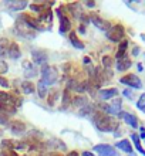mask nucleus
Returning a JSON list of instances; mask_svg holds the SVG:
<instances>
[{
  "label": "nucleus",
  "mask_w": 145,
  "mask_h": 156,
  "mask_svg": "<svg viewBox=\"0 0 145 156\" xmlns=\"http://www.w3.org/2000/svg\"><path fill=\"white\" fill-rule=\"evenodd\" d=\"M67 156H78V152H75V151H73V152H70Z\"/></svg>",
  "instance_id": "obj_40"
},
{
  "label": "nucleus",
  "mask_w": 145,
  "mask_h": 156,
  "mask_svg": "<svg viewBox=\"0 0 145 156\" xmlns=\"http://www.w3.org/2000/svg\"><path fill=\"white\" fill-rule=\"evenodd\" d=\"M9 129L13 132V133H16V135H21L23 132H26V123L21 122V121H17V119H14V121H10V122L7 123Z\"/></svg>",
  "instance_id": "obj_9"
},
{
  "label": "nucleus",
  "mask_w": 145,
  "mask_h": 156,
  "mask_svg": "<svg viewBox=\"0 0 145 156\" xmlns=\"http://www.w3.org/2000/svg\"><path fill=\"white\" fill-rule=\"evenodd\" d=\"M138 70H140V71L144 70V67H142V64H138Z\"/></svg>",
  "instance_id": "obj_46"
},
{
  "label": "nucleus",
  "mask_w": 145,
  "mask_h": 156,
  "mask_svg": "<svg viewBox=\"0 0 145 156\" xmlns=\"http://www.w3.org/2000/svg\"><path fill=\"white\" fill-rule=\"evenodd\" d=\"M7 55L12 58V60H17V58H20L21 51H20V47H19L17 43H12V44H10V48H9Z\"/></svg>",
  "instance_id": "obj_18"
},
{
  "label": "nucleus",
  "mask_w": 145,
  "mask_h": 156,
  "mask_svg": "<svg viewBox=\"0 0 145 156\" xmlns=\"http://www.w3.org/2000/svg\"><path fill=\"white\" fill-rule=\"evenodd\" d=\"M137 108L141 109L142 112H145V94H142L140 97V99H138V102H137Z\"/></svg>",
  "instance_id": "obj_33"
},
{
  "label": "nucleus",
  "mask_w": 145,
  "mask_h": 156,
  "mask_svg": "<svg viewBox=\"0 0 145 156\" xmlns=\"http://www.w3.org/2000/svg\"><path fill=\"white\" fill-rule=\"evenodd\" d=\"M121 105H122L121 98H115L110 104H101L100 108L103 109V112H107L108 115H118L121 112Z\"/></svg>",
  "instance_id": "obj_4"
},
{
  "label": "nucleus",
  "mask_w": 145,
  "mask_h": 156,
  "mask_svg": "<svg viewBox=\"0 0 145 156\" xmlns=\"http://www.w3.org/2000/svg\"><path fill=\"white\" fill-rule=\"evenodd\" d=\"M71 102L74 104V107H77V108H85L88 104V99L85 98L84 95H78V97H75Z\"/></svg>",
  "instance_id": "obj_26"
},
{
  "label": "nucleus",
  "mask_w": 145,
  "mask_h": 156,
  "mask_svg": "<svg viewBox=\"0 0 145 156\" xmlns=\"http://www.w3.org/2000/svg\"><path fill=\"white\" fill-rule=\"evenodd\" d=\"M57 16L60 19V33H68L71 29V21L67 16H64L61 10H57Z\"/></svg>",
  "instance_id": "obj_10"
},
{
  "label": "nucleus",
  "mask_w": 145,
  "mask_h": 156,
  "mask_svg": "<svg viewBox=\"0 0 145 156\" xmlns=\"http://www.w3.org/2000/svg\"><path fill=\"white\" fill-rule=\"evenodd\" d=\"M125 37V30L121 24H114L111 26V29L107 31V38L111 41H122Z\"/></svg>",
  "instance_id": "obj_5"
},
{
  "label": "nucleus",
  "mask_w": 145,
  "mask_h": 156,
  "mask_svg": "<svg viewBox=\"0 0 145 156\" xmlns=\"http://www.w3.org/2000/svg\"><path fill=\"white\" fill-rule=\"evenodd\" d=\"M21 92L26 95H30L34 92V84L31 81H23L21 82Z\"/></svg>",
  "instance_id": "obj_25"
},
{
  "label": "nucleus",
  "mask_w": 145,
  "mask_h": 156,
  "mask_svg": "<svg viewBox=\"0 0 145 156\" xmlns=\"http://www.w3.org/2000/svg\"><path fill=\"white\" fill-rule=\"evenodd\" d=\"M46 146L50 149H57L60 148V151H66V145H64V142H61L60 139H57V138H51V139H49L46 142Z\"/></svg>",
  "instance_id": "obj_16"
},
{
  "label": "nucleus",
  "mask_w": 145,
  "mask_h": 156,
  "mask_svg": "<svg viewBox=\"0 0 145 156\" xmlns=\"http://www.w3.org/2000/svg\"><path fill=\"white\" fill-rule=\"evenodd\" d=\"M118 95V90L117 88H105V90L100 91V98L101 99H110Z\"/></svg>",
  "instance_id": "obj_17"
},
{
  "label": "nucleus",
  "mask_w": 145,
  "mask_h": 156,
  "mask_svg": "<svg viewBox=\"0 0 145 156\" xmlns=\"http://www.w3.org/2000/svg\"><path fill=\"white\" fill-rule=\"evenodd\" d=\"M70 102H71V95H70V90L67 88V90L63 92V108H67Z\"/></svg>",
  "instance_id": "obj_30"
},
{
  "label": "nucleus",
  "mask_w": 145,
  "mask_h": 156,
  "mask_svg": "<svg viewBox=\"0 0 145 156\" xmlns=\"http://www.w3.org/2000/svg\"><path fill=\"white\" fill-rule=\"evenodd\" d=\"M92 122L97 129L101 132H114L118 128V122L110 115L104 112H94L92 114Z\"/></svg>",
  "instance_id": "obj_1"
},
{
  "label": "nucleus",
  "mask_w": 145,
  "mask_h": 156,
  "mask_svg": "<svg viewBox=\"0 0 145 156\" xmlns=\"http://www.w3.org/2000/svg\"><path fill=\"white\" fill-rule=\"evenodd\" d=\"M37 92H38V97H40V98H46V95H47V85L44 84V81H43V80H40V81L37 82Z\"/></svg>",
  "instance_id": "obj_28"
},
{
  "label": "nucleus",
  "mask_w": 145,
  "mask_h": 156,
  "mask_svg": "<svg viewBox=\"0 0 145 156\" xmlns=\"http://www.w3.org/2000/svg\"><path fill=\"white\" fill-rule=\"evenodd\" d=\"M85 4H87L88 7H94V6H96V3H94V2H87Z\"/></svg>",
  "instance_id": "obj_39"
},
{
  "label": "nucleus",
  "mask_w": 145,
  "mask_h": 156,
  "mask_svg": "<svg viewBox=\"0 0 145 156\" xmlns=\"http://www.w3.org/2000/svg\"><path fill=\"white\" fill-rule=\"evenodd\" d=\"M80 31H81V33H84V31H85V27H84V26H81V27H80Z\"/></svg>",
  "instance_id": "obj_45"
},
{
  "label": "nucleus",
  "mask_w": 145,
  "mask_h": 156,
  "mask_svg": "<svg viewBox=\"0 0 145 156\" xmlns=\"http://www.w3.org/2000/svg\"><path fill=\"white\" fill-rule=\"evenodd\" d=\"M141 138H145V129L141 128Z\"/></svg>",
  "instance_id": "obj_44"
},
{
  "label": "nucleus",
  "mask_w": 145,
  "mask_h": 156,
  "mask_svg": "<svg viewBox=\"0 0 145 156\" xmlns=\"http://www.w3.org/2000/svg\"><path fill=\"white\" fill-rule=\"evenodd\" d=\"M115 146L118 149H121V151L127 152V153L132 152V146H131V144H129V140H127V139H122V140H120V142H117Z\"/></svg>",
  "instance_id": "obj_24"
},
{
  "label": "nucleus",
  "mask_w": 145,
  "mask_h": 156,
  "mask_svg": "<svg viewBox=\"0 0 145 156\" xmlns=\"http://www.w3.org/2000/svg\"><path fill=\"white\" fill-rule=\"evenodd\" d=\"M10 41L7 38H0V57H4L9 54V48H10Z\"/></svg>",
  "instance_id": "obj_22"
},
{
  "label": "nucleus",
  "mask_w": 145,
  "mask_h": 156,
  "mask_svg": "<svg viewBox=\"0 0 145 156\" xmlns=\"http://www.w3.org/2000/svg\"><path fill=\"white\" fill-rule=\"evenodd\" d=\"M9 70V67H7V62L3 61V60H0V75L2 74H6Z\"/></svg>",
  "instance_id": "obj_35"
},
{
  "label": "nucleus",
  "mask_w": 145,
  "mask_h": 156,
  "mask_svg": "<svg viewBox=\"0 0 145 156\" xmlns=\"http://www.w3.org/2000/svg\"><path fill=\"white\" fill-rule=\"evenodd\" d=\"M31 57H33V64L37 66H43L47 61V53L44 50H34L31 53Z\"/></svg>",
  "instance_id": "obj_11"
},
{
  "label": "nucleus",
  "mask_w": 145,
  "mask_h": 156,
  "mask_svg": "<svg viewBox=\"0 0 145 156\" xmlns=\"http://www.w3.org/2000/svg\"><path fill=\"white\" fill-rule=\"evenodd\" d=\"M9 114L7 112H4L2 108H0V123L2 125H6V123H9Z\"/></svg>",
  "instance_id": "obj_31"
},
{
  "label": "nucleus",
  "mask_w": 145,
  "mask_h": 156,
  "mask_svg": "<svg viewBox=\"0 0 145 156\" xmlns=\"http://www.w3.org/2000/svg\"><path fill=\"white\" fill-rule=\"evenodd\" d=\"M57 98H58V91L57 90H51L50 92H47V102L50 107H53L57 104Z\"/></svg>",
  "instance_id": "obj_27"
},
{
  "label": "nucleus",
  "mask_w": 145,
  "mask_h": 156,
  "mask_svg": "<svg viewBox=\"0 0 145 156\" xmlns=\"http://www.w3.org/2000/svg\"><path fill=\"white\" fill-rule=\"evenodd\" d=\"M42 80L47 87L56 84L58 80V70L54 66H44L42 68Z\"/></svg>",
  "instance_id": "obj_2"
},
{
  "label": "nucleus",
  "mask_w": 145,
  "mask_h": 156,
  "mask_svg": "<svg viewBox=\"0 0 145 156\" xmlns=\"http://www.w3.org/2000/svg\"><path fill=\"white\" fill-rule=\"evenodd\" d=\"M6 6H7L10 10H23L24 7H27L29 6V3L27 2H24V0H14V2H6Z\"/></svg>",
  "instance_id": "obj_15"
},
{
  "label": "nucleus",
  "mask_w": 145,
  "mask_h": 156,
  "mask_svg": "<svg viewBox=\"0 0 145 156\" xmlns=\"http://www.w3.org/2000/svg\"><path fill=\"white\" fill-rule=\"evenodd\" d=\"M44 156H61L60 153H57V152H49V153H46Z\"/></svg>",
  "instance_id": "obj_38"
},
{
  "label": "nucleus",
  "mask_w": 145,
  "mask_h": 156,
  "mask_svg": "<svg viewBox=\"0 0 145 156\" xmlns=\"http://www.w3.org/2000/svg\"><path fill=\"white\" fill-rule=\"evenodd\" d=\"M20 17L31 27V29H34V30H44L46 29L44 26H42V23H40L38 19H33V17H30L29 14H23V16H20Z\"/></svg>",
  "instance_id": "obj_13"
},
{
  "label": "nucleus",
  "mask_w": 145,
  "mask_h": 156,
  "mask_svg": "<svg viewBox=\"0 0 145 156\" xmlns=\"http://www.w3.org/2000/svg\"><path fill=\"white\" fill-rule=\"evenodd\" d=\"M94 152H97L98 155L101 156H117L115 149L112 148L111 145H107V144H100L94 146Z\"/></svg>",
  "instance_id": "obj_8"
},
{
  "label": "nucleus",
  "mask_w": 145,
  "mask_h": 156,
  "mask_svg": "<svg viewBox=\"0 0 145 156\" xmlns=\"http://www.w3.org/2000/svg\"><path fill=\"white\" fill-rule=\"evenodd\" d=\"M131 138H132V140H134V144H135V148H137V151L140 153H142V155L145 156V151L142 149V146H141V142H140V136L138 135H135V133H132L131 135Z\"/></svg>",
  "instance_id": "obj_29"
},
{
  "label": "nucleus",
  "mask_w": 145,
  "mask_h": 156,
  "mask_svg": "<svg viewBox=\"0 0 145 156\" xmlns=\"http://www.w3.org/2000/svg\"><path fill=\"white\" fill-rule=\"evenodd\" d=\"M16 30H17V33L24 38H34L36 37V31H34V29H31V27H30L21 17H19L17 21H16Z\"/></svg>",
  "instance_id": "obj_3"
},
{
  "label": "nucleus",
  "mask_w": 145,
  "mask_h": 156,
  "mask_svg": "<svg viewBox=\"0 0 145 156\" xmlns=\"http://www.w3.org/2000/svg\"><path fill=\"white\" fill-rule=\"evenodd\" d=\"M103 66L105 70H110L112 66V58L108 57V55H105V57H103Z\"/></svg>",
  "instance_id": "obj_32"
},
{
  "label": "nucleus",
  "mask_w": 145,
  "mask_h": 156,
  "mask_svg": "<svg viewBox=\"0 0 145 156\" xmlns=\"http://www.w3.org/2000/svg\"><path fill=\"white\" fill-rule=\"evenodd\" d=\"M131 60H129L127 55L122 58H120V60H117V70L118 71H125V70H128L129 67H131Z\"/></svg>",
  "instance_id": "obj_19"
},
{
  "label": "nucleus",
  "mask_w": 145,
  "mask_h": 156,
  "mask_svg": "<svg viewBox=\"0 0 145 156\" xmlns=\"http://www.w3.org/2000/svg\"><path fill=\"white\" fill-rule=\"evenodd\" d=\"M122 94H124V97H127V98H132V91L131 90H124V92H122Z\"/></svg>",
  "instance_id": "obj_37"
},
{
  "label": "nucleus",
  "mask_w": 145,
  "mask_h": 156,
  "mask_svg": "<svg viewBox=\"0 0 145 156\" xmlns=\"http://www.w3.org/2000/svg\"><path fill=\"white\" fill-rule=\"evenodd\" d=\"M138 53H140V48H138V47H135V48H134V51H132V54H134V55H137Z\"/></svg>",
  "instance_id": "obj_42"
},
{
  "label": "nucleus",
  "mask_w": 145,
  "mask_h": 156,
  "mask_svg": "<svg viewBox=\"0 0 145 156\" xmlns=\"http://www.w3.org/2000/svg\"><path fill=\"white\" fill-rule=\"evenodd\" d=\"M127 48H128V40H122L120 43V47H118V51L115 54V58L120 60V58L125 57V53H127Z\"/></svg>",
  "instance_id": "obj_21"
},
{
  "label": "nucleus",
  "mask_w": 145,
  "mask_h": 156,
  "mask_svg": "<svg viewBox=\"0 0 145 156\" xmlns=\"http://www.w3.org/2000/svg\"><path fill=\"white\" fill-rule=\"evenodd\" d=\"M83 156H94L91 152H83Z\"/></svg>",
  "instance_id": "obj_43"
},
{
  "label": "nucleus",
  "mask_w": 145,
  "mask_h": 156,
  "mask_svg": "<svg viewBox=\"0 0 145 156\" xmlns=\"http://www.w3.org/2000/svg\"><path fill=\"white\" fill-rule=\"evenodd\" d=\"M68 38H70L73 47H75V48H78V50H83L84 48V44L80 41V38L77 37V34H75L74 31H71V33L68 34Z\"/></svg>",
  "instance_id": "obj_23"
},
{
  "label": "nucleus",
  "mask_w": 145,
  "mask_h": 156,
  "mask_svg": "<svg viewBox=\"0 0 145 156\" xmlns=\"http://www.w3.org/2000/svg\"><path fill=\"white\" fill-rule=\"evenodd\" d=\"M90 61H91L90 57H84V64H90Z\"/></svg>",
  "instance_id": "obj_41"
},
{
  "label": "nucleus",
  "mask_w": 145,
  "mask_h": 156,
  "mask_svg": "<svg viewBox=\"0 0 145 156\" xmlns=\"http://www.w3.org/2000/svg\"><path fill=\"white\" fill-rule=\"evenodd\" d=\"M6 104H12L14 105V97L9 92L0 91V105H6Z\"/></svg>",
  "instance_id": "obj_20"
},
{
  "label": "nucleus",
  "mask_w": 145,
  "mask_h": 156,
  "mask_svg": "<svg viewBox=\"0 0 145 156\" xmlns=\"http://www.w3.org/2000/svg\"><path fill=\"white\" fill-rule=\"evenodd\" d=\"M2 156H19L12 149H7V148H3L2 149Z\"/></svg>",
  "instance_id": "obj_34"
},
{
  "label": "nucleus",
  "mask_w": 145,
  "mask_h": 156,
  "mask_svg": "<svg viewBox=\"0 0 145 156\" xmlns=\"http://www.w3.org/2000/svg\"><path fill=\"white\" fill-rule=\"evenodd\" d=\"M120 82L121 84H125V85L131 87V88H141L142 87L141 80H140L135 74H127V75H124V77H121Z\"/></svg>",
  "instance_id": "obj_6"
},
{
  "label": "nucleus",
  "mask_w": 145,
  "mask_h": 156,
  "mask_svg": "<svg viewBox=\"0 0 145 156\" xmlns=\"http://www.w3.org/2000/svg\"><path fill=\"white\" fill-rule=\"evenodd\" d=\"M23 70H24V75L26 78H34L36 75H37V68H36V66H34L31 61H23Z\"/></svg>",
  "instance_id": "obj_12"
},
{
  "label": "nucleus",
  "mask_w": 145,
  "mask_h": 156,
  "mask_svg": "<svg viewBox=\"0 0 145 156\" xmlns=\"http://www.w3.org/2000/svg\"><path fill=\"white\" fill-rule=\"evenodd\" d=\"M118 116L124 119L125 122L128 123L131 128H138V119L135 118V115L129 114V112H120V114H118Z\"/></svg>",
  "instance_id": "obj_14"
},
{
  "label": "nucleus",
  "mask_w": 145,
  "mask_h": 156,
  "mask_svg": "<svg viewBox=\"0 0 145 156\" xmlns=\"http://www.w3.org/2000/svg\"><path fill=\"white\" fill-rule=\"evenodd\" d=\"M90 20H91V23L96 26L97 29L103 30V31H105V33H107L108 30L111 29V24H110V21H107V20H104V19H101L98 14H94V13H92V14H90Z\"/></svg>",
  "instance_id": "obj_7"
},
{
  "label": "nucleus",
  "mask_w": 145,
  "mask_h": 156,
  "mask_svg": "<svg viewBox=\"0 0 145 156\" xmlns=\"http://www.w3.org/2000/svg\"><path fill=\"white\" fill-rule=\"evenodd\" d=\"M0 85H2V87H4V88H9V87H10V84H9V81H7V80H6V78L0 77Z\"/></svg>",
  "instance_id": "obj_36"
}]
</instances>
